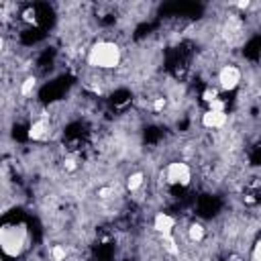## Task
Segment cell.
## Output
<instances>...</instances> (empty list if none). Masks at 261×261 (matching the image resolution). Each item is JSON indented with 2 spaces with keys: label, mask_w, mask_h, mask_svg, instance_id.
Wrapping results in <instances>:
<instances>
[{
  "label": "cell",
  "mask_w": 261,
  "mask_h": 261,
  "mask_svg": "<svg viewBox=\"0 0 261 261\" xmlns=\"http://www.w3.org/2000/svg\"><path fill=\"white\" fill-rule=\"evenodd\" d=\"M249 261H261V237H257L253 247L249 249Z\"/></svg>",
  "instance_id": "3957f363"
},
{
  "label": "cell",
  "mask_w": 261,
  "mask_h": 261,
  "mask_svg": "<svg viewBox=\"0 0 261 261\" xmlns=\"http://www.w3.org/2000/svg\"><path fill=\"white\" fill-rule=\"evenodd\" d=\"M84 61H86V67H90V69L114 73L124 63V51H122V47L116 39L102 37V39H98L90 45L88 55H86Z\"/></svg>",
  "instance_id": "7a4b0ae2"
},
{
  "label": "cell",
  "mask_w": 261,
  "mask_h": 261,
  "mask_svg": "<svg viewBox=\"0 0 261 261\" xmlns=\"http://www.w3.org/2000/svg\"><path fill=\"white\" fill-rule=\"evenodd\" d=\"M33 243V234L27 226V222H22L16 214H4V222L0 228V245H2V253L6 261H16L20 259Z\"/></svg>",
  "instance_id": "6da1fadb"
}]
</instances>
